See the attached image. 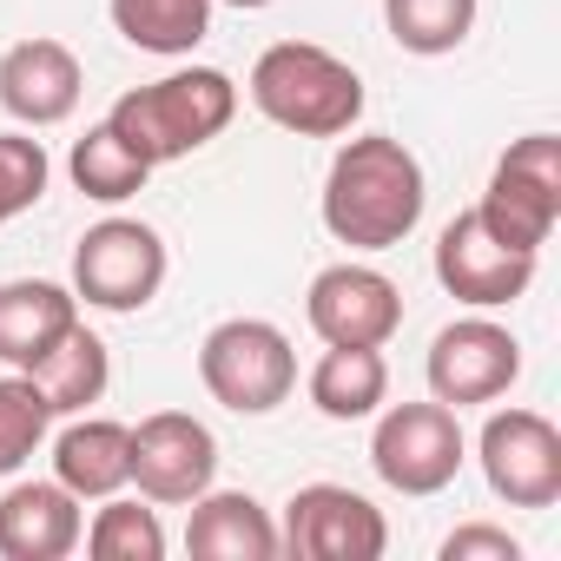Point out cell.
<instances>
[{"instance_id":"277c9868","label":"cell","mask_w":561,"mask_h":561,"mask_svg":"<svg viewBox=\"0 0 561 561\" xmlns=\"http://www.w3.org/2000/svg\"><path fill=\"white\" fill-rule=\"evenodd\" d=\"M198 383L231 416H271L277 403H291V390H298V351H291L285 331L264 324V318H225L198 344Z\"/></svg>"},{"instance_id":"ba28073f","label":"cell","mask_w":561,"mask_h":561,"mask_svg":"<svg viewBox=\"0 0 561 561\" xmlns=\"http://www.w3.org/2000/svg\"><path fill=\"white\" fill-rule=\"evenodd\" d=\"M383 548H390L383 508L344 482H305L285 502L277 554H291V561H383Z\"/></svg>"},{"instance_id":"44dd1931","label":"cell","mask_w":561,"mask_h":561,"mask_svg":"<svg viewBox=\"0 0 561 561\" xmlns=\"http://www.w3.org/2000/svg\"><path fill=\"white\" fill-rule=\"evenodd\" d=\"M34 383H41V397L54 403V416H80V410H93L100 397H106V383H113V357H106V344L87 331V324H73L34 370H27Z\"/></svg>"},{"instance_id":"83f0119b","label":"cell","mask_w":561,"mask_h":561,"mask_svg":"<svg viewBox=\"0 0 561 561\" xmlns=\"http://www.w3.org/2000/svg\"><path fill=\"white\" fill-rule=\"evenodd\" d=\"M225 8H244L251 14V8H277V0H225Z\"/></svg>"},{"instance_id":"ffe728a7","label":"cell","mask_w":561,"mask_h":561,"mask_svg":"<svg viewBox=\"0 0 561 561\" xmlns=\"http://www.w3.org/2000/svg\"><path fill=\"white\" fill-rule=\"evenodd\" d=\"M211 8L218 0H113V34L139 54L159 60H185L205 34H211Z\"/></svg>"},{"instance_id":"8fae6325","label":"cell","mask_w":561,"mask_h":561,"mask_svg":"<svg viewBox=\"0 0 561 561\" xmlns=\"http://www.w3.org/2000/svg\"><path fill=\"white\" fill-rule=\"evenodd\" d=\"M423 370H430V397L449 403V410L495 403V397H508L515 377H522V344H515L508 324H495V318L476 311V318H456V324L436 331Z\"/></svg>"},{"instance_id":"e0dca14e","label":"cell","mask_w":561,"mask_h":561,"mask_svg":"<svg viewBox=\"0 0 561 561\" xmlns=\"http://www.w3.org/2000/svg\"><path fill=\"white\" fill-rule=\"evenodd\" d=\"M73 324H80V298L67 285H54V277L0 285V364L8 370H34Z\"/></svg>"},{"instance_id":"30bf717a","label":"cell","mask_w":561,"mask_h":561,"mask_svg":"<svg viewBox=\"0 0 561 561\" xmlns=\"http://www.w3.org/2000/svg\"><path fill=\"white\" fill-rule=\"evenodd\" d=\"M535 257H541V251L502 244V238L482 225V211L469 205V211H456V218L443 225V238H436V285H443L456 305H469V311H502V305H515V298L535 285Z\"/></svg>"},{"instance_id":"9c48e42d","label":"cell","mask_w":561,"mask_h":561,"mask_svg":"<svg viewBox=\"0 0 561 561\" xmlns=\"http://www.w3.org/2000/svg\"><path fill=\"white\" fill-rule=\"evenodd\" d=\"M476 462L482 482L508 502V508H554L561 502V430L541 410H495L476 436Z\"/></svg>"},{"instance_id":"484cf974","label":"cell","mask_w":561,"mask_h":561,"mask_svg":"<svg viewBox=\"0 0 561 561\" xmlns=\"http://www.w3.org/2000/svg\"><path fill=\"white\" fill-rule=\"evenodd\" d=\"M47 179H54V159L34 133H0V225L34 211L47 198Z\"/></svg>"},{"instance_id":"8992f818","label":"cell","mask_w":561,"mask_h":561,"mask_svg":"<svg viewBox=\"0 0 561 561\" xmlns=\"http://www.w3.org/2000/svg\"><path fill=\"white\" fill-rule=\"evenodd\" d=\"M462 423L449 403H390L377 410V430H370V469L383 476V489L397 495H443L456 476H462Z\"/></svg>"},{"instance_id":"d4e9b609","label":"cell","mask_w":561,"mask_h":561,"mask_svg":"<svg viewBox=\"0 0 561 561\" xmlns=\"http://www.w3.org/2000/svg\"><path fill=\"white\" fill-rule=\"evenodd\" d=\"M47 430H54V403L41 397V383L27 370H8L0 377V476L27 469Z\"/></svg>"},{"instance_id":"603a6c76","label":"cell","mask_w":561,"mask_h":561,"mask_svg":"<svg viewBox=\"0 0 561 561\" xmlns=\"http://www.w3.org/2000/svg\"><path fill=\"white\" fill-rule=\"evenodd\" d=\"M383 27L403 54L416 60H443L469 41L476 27V0H383Z\"/></svg>"},{"instance_id":"7c38bea8","label":"cell","mask_w":561,"mask_h":561,"mask_svg":"<svg viewBox=\"0 0 561 561\" xmlns=\"http://www.w3.org/2000/svg\"><path fill=\"white\" fill-rule=\"evenodd\" d=\"M305 318L324 344H364V351H383L397 331H403V291L377 264H324L305 291Z\"/></svg>"},{"instance_id":"cb8c5ba5","label":"cell","mask_w":561,"mask_h":561,"mask_svg":"<svg viewBox=\"0 0 561 561\" xmlns=\"http://www.w3.org/2000/svg\"><path fill=\"white\" fill-rule=\"evenodd\" d=\"M80 541L93 561H165V528H159V508H146V495L139 502L106 495Z\"/></svg>"},{"instance_id":"ac0fdd59","label":"cell","mask_w":561,"mask_h":561,"mask_svg":"<svg viewBox=\"0 0 561 561\" xmlns=\"http://www.w3.org/2000/svg\"><path fill=\"white\" fill-rule=\"evenodd\" d=\"M54 482L73 489L80 502H106L133 482V430L113 416H73L54 436Z\"/></svg>"},{"instance_id":"d6986e66","label":"cell","mask_w":561,"mask_h":561,"mask_svg":"<svg viewBox=\"0 0 561 561\" xmlns=\"http://www.w3.org/2000/svg\"><path fill=\"white\" fill-rule=\"evenodd\" d=\"M305 390H311L318 416L364 423V416H377L390 403V364H383V351H364V344H324Z\"/></svg>"},{"instance_id":"9a60e30c","label":"cell","mask_w":561,"mask_h":561,"mask_svg":"<svg viewBox=\"0 0 561 561\" xmlns=\"http://www.w3.org/2000/svg\"><path fill=\"white\" fill-rule=\"evenodd\" d=\"M87 535V502L60 482H14L0 495V561H67Z\"/></svg>"},{"instance_id":"3957f363","label":"cell","mask_w":561,"mask_h":561,"mask_svg":"<svg viewBox=\"0 0 561 561\" xmlns=\"http://www.w3.org/2000/svg\"><path fill=\"white\" fill-rule=\"evenodd\" d=\"M238 113V87L231 73L218 67H179L152 87H133L113 100L106 126L146 159V165H172V159H192L198 146H211Z\"/></svg>"},{"instance_id":"4fadbf2b","label":"cell","mask_w":561,"mask_h":561,"mask_svg":"<svg viewBox=\"0 0 561 561\" xmlns=\"http://www.w3.org/2000/svg\"><path fill=\"white\" fill-rule=\"evenodd\" d=\"M218 476V436L185 410H152L133 430V482L159 508H185Z\"/></svg>"},{"instance_id":"6da1fadb","label":"cell","mask_w":561,"mask_h":561,"mask_svg":"<svg viewBox=\"0 0 561 561\" xmlns=\"http://www.w3.org/2000/svg\"><path fill=\"white\" fill-rule=\"evenodd\" d=\"M430 205V179L423 159L390 139V133H364L344 139L331 172H324V231L351 251H390L423 225Z\"/></svg>"},{"instance_id":"5b68a950","label":"cell","mask_w":561,"mask_h":561,"mask_svg":"<svg viewBox=\"0 0 561 561\" xmlns=\"http://www.w3.org/2000/svg\"><path fill=\"white\" fill-rule=\"evenodd\" d=\"M165 238L146 218H100L73 244V298L93 311H146L165 285Z\"/></svg>"},{"instance_id":"4316f807","label":"cell","mask_w":561,"mask_h":561,"mask_svg":"<svg viewBox=\"0 0 561 561\" xmlns=\"http://www.w3.org/2000/svg\"><path fill=\"white\" fill-rule=\"evenodd\" d=\"M436 554L443 561H522V541L508 528H495V522H462L456 535H443Z\"/></svg>"},{"instance_id":"7a4b0ae2","label":"cell","mask_w":561,"mask_h":561,"mask_svg":"<svg viewBox=\"0 0 561 561\" xmlns=\"http://www.w3.org/2000/svg\"><path fill=\"white\" fill-rule=\"evenodd\" d=\"M251 106L298 139H344L364 119V80L318 41H277L251 60Z\"/></svg>"},{"instance_id":"7402d4cb","label":"cell","mask_w":561,"mask_h":561,"mask_svg":"<svg viewBox=\"0 0 561 561\" xmlns=\"http://www.w3.org/2000/svg\"><path fill=\"white\" fill-rule=\"evenodd\" d=\"M67 172H73V185L93 198V205H126V198H139L146 192V179H152V165L100 119V126H87V139H73V159H67Z\"/></svg>"},{"instance_id":"52a82bcc","label":"cell","mask_w":561,"mask_h":561,"mask_svg":"<svg viewBox=\"0 0 561 561\" xmlns=\"http://www.w3.org/2000/svg\"><path fill=\"white\" fill-rule=\"evenodd\" d=\"M482 225L502 238V244H522V251H541L548 231L561 225V139L554 133H528L515 139L495 172H489V192H482Z\"/></svg>"},{"instance_id":"2e32d148","label":"cell","mask_w":561,"mask_h":561,"mask_svg":"<svg viewBox=\"0 0 561 561\" xmlns=\"http://www.w3.org/2000/svg\"><path fill=\"white\" fill-rule=\"evenodd\" d=\"M185 554L198 561H277V522L244 489H205L185 502Z\"/></svg>"},{"instance_id":"5bb4252c","label":"cell","mask_w":561,"mask_h":561,"mask_svg":"<svg viewBox=\"0 0 561 561\" xmlns=\"http://www.w3.org/2000/svg\"><path fill=\"white\" fill-rule=\"evenodd\" d=\"M80 93H87V73H80V60H73L67 41L34 34V41L0 54V106H8L21 126H34V133L73 119Z\"/></svg>"}]
</instances>
